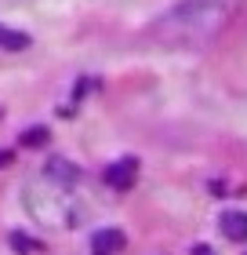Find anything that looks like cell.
<instances>
[{
	"instance_id": "cell-1",
	"label": "cell",
	"mask_w": 247,
	"mask_h": 255,
	"mask_svg": "<svg viewBox=\"0 0 247 255\" xmlns=\"http://www.w3.org/2000/svg\"><path fill=\"white\" fill-rule=\"evenodd\" d=\"M237 7L240 0H178L157 15L149 37L167 51H200L226 33Z\"/></svg>"
},
{
	"instance_id": "cell-2",
	"label": "cell",
	"mask_w": 247,
	"mask_h": 255,
	"mask_svg": "<svg viewBox=\"0 0 247 255\" xmlns=\"http://www.w3.org/2000/svg\"><path fill=\"white\" fill-rule=\"evenodd\" d=\"M73 182H77V168H69V160H51L48 171L37 182H29L26 208L44 226H77L80 208L73 201Z\"/></svg>"
},
{
	"instance_id": "cell-3",
	"label": "cell",
	"mask_w": 247,
	"mask_h": 255,
	"mask_svg": "<svg viewBox=\"0 0 247 255\" xmlns=\"http://www.w3.org/2000/svg\"><path fill=\"white\" fill-rule=\"evenodd\" d=\"M105 186L116 190V193H127L138 182V160L135 157H120V160H113L109 168H105Z\"/></svg>"
},
{
	"instance_id": "cell-4",
	"label": "cell",
	"mask_w": 247,
	"mask_h": 255,
	"mask_svg": "<svg viewBox=\"0 0 247 255\" xmlns=\"http://www.w3.org/2000/svg\"><path fill=\"white\" fill-rule=\"evenodd\" d=\"M222 234L229 241H237V245H247V212H237V208H229V212H222L218 219Z\"/></svg>"
},
{
	"instance_id": "cell-5",
	"label": "cell",
	"mask_w": 247,
	"mask_h": 255,
	"mask_svg": "<svg viewBox=\"0 0 247 255\" xmlns=\"http://www.w3.org/2000/svg\"><path fill=\"white\" fill-rule=\"evenodd\" d=\"M91 248H95L98 255H116L124 248V234L120 230H98V234L91 237Z\"/></svg>"
},
{
	"instance_id": "cell-6",
	"label": "cell",
	"mask_w": 247,
	"mask_h": 255,
	"mask_svg": "<svg viewBox=\"0 0 247 255\" xmlns=\"http://www.w3.org/2000/svg\"><path fill=\"white\" fill-rule=\"evenodd\" d=\"M0 48H7V51H22V48H29V37H26V33H18V29L0 26Z\"/></svg>"
},
{
	"instance_id": "cell-7",
	"label": "cell",
	"mask_w": 247,
	"mask_h": 255,
	"mask_svg": "<svg viewBox=\"0 0 247 255\" xmlns=\"http://www.w3.org/2000/svg\"><path fill=\"white\" fill-rule=\"evenodd\" d=\"M22 142L26 146H44L48 142V128H29V131L22 135Z\"/></svg>"
},
{
	"instance_id": "cell-8",
	"label": "cell",
	"mask_w": 247,
	"mask_h": 255,
	"mask_svg": "<svg viewBox=\"0 0 247 255\" xmlns=\"http://www.w3.org/2000/svg\"><path fill=\"white\" fill-rule=\"evenodd\" d=\"M11 241H15V248H22V255H33V252H40V245H37V241H26L22 234H15Z\"/></svg>"
},
{
	"instance_id": "cell-9",
	"label": "cell",
	"mask_w": 247,
	"mask_h": 255,
	"mask_svg": "<svg viewBox=\"0 0 247 255\" xmlns=\"http://www.w3.org/2000/svg\"><path fill=\"white\" fill-rule=\"evenodd\" d=\"M11 164V153H0V168H7Z\"/></svg>"
}]
</instances>
